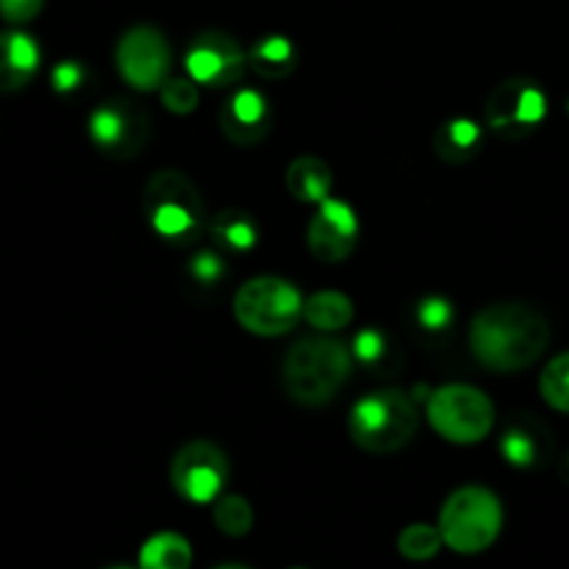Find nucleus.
Wrapping results in <instances>:
<instances>
[{"mask_svg":"<svg viewBox=\"0 0 569 569\" xmlns=\"http://www.w3.org/2000/svg\"><path fill=\"white\" fill-rule=\"evenodd\" d=\"M350 350H353V359L359 361V365L370 367V370H389V367L398 361L392 339H389L381 328H365V331L356 333Z\"/></svg>","mask_w":569,"mask_h":569,"instance_id":"23","label":"nucleus"},{"mask_svg":"<svg viewBox=\"0 0 569 569\" xmlns=\"http://www.w3.org/2000/svg\"><path fill=\"white\" fill-rule=\"evenodd\" d=\"M306 242H309L311 256L322 264H339L348 259L359 242V217L353 206L337 198L322 200L306 228Z\"/></svg>","mask_w":569,"mask_h":569,"instance_id":"13","label":"nucleus"},{"mask_svg":"<svg viewBox=\"0 0 569 569\" xmlns=\"http://www.w3.org/2000/svg\"><path fill=\"white\" fill-rule=\"evenodd\" d=\"M42 6L44 0H0V17L6 22L22 26V22H31L42 11Z\"/></svg>","mask_w":569,"mask_h":569,"instance_id":"31","label":"nucleus"},{"mask_svg":"<svg viewBox=\"0 0 569 569\" xmlns=\"http://www.w3.org/2000/svg\"><path fill=\"white\" fill-rule=\"evenodd\" d=\"M248 67L259 78L267 81H281V78L292 76L298 70V50H295L292 39L287 37H272L259 39L248 53Z\"/></svg>","mask_w":569,"mask_h":569,"instance_id":"19","label":"nucleus"},{"mask_svg":"<svg viewBox=\"0 0 569 569\" xmlns=\"http://www.w3.org/2000/svg\"><path fill=\"white\" fill-rule=\"evenodd\" d=\"M192 548L181 533H156L139 550V569H189Z\"/></svg>","mask_w":569,"mask_h":569,"instance_id":"22","label":"nucleus"},{"mask_svg":"<svg viewBox=\"0 0 569 569\" xmlns=\"http://www.w3.org/2000/svg\"><path fill=\"white\" fill-rule=\"evenodd\" d=\"M150 114L131 98H109L89 114V139L111 161L137 159L150 142Z\"/></svg>","mask_w":569,"mask_h":569,"instance_id":"9","label":"nucleus"},{"mask_svg":"<svg viewBox=\"0 0 569 569\" xmlns=\"http://www.w3.org/2000/svg\"><path fill=\"white\" fill-rule=\"evenodd\" d=\"M217 569H250L248 565H222V567H217Z\"/></svg>","mask_w":569,"mask_h":569,"instance_id":"32","label":"nucleus"},{"mask_svg":"<svg viewBox=\"0 0 569 569\" xmlns=\"http://www.w3.org/2000/svg\"><path fill=\"white\" fill-rule=\"evenodd\" d=\"M211 237L217 239L222 250L228 253H248L259 242V222L253 220L250 211L242 209H226L211 220L209 226Z\"/></svg>","mask_w":569,"mask_h":569,"instance_id":"20","label":"nucleus"},{"mask_svg":"<svg viewBox=\"0 0 569 569\" xmlns=\"http://www.w3.org/2000/svg\"><path fill=\"white\" fill-rule=\"evenodd\" d=\"M109 569H131V567H109Z\"/></svg>","mask_w":569,"mask_h":569,"instance_id":"34","label":"nucleus"},{"mask_svg":"<svg viewBox=\"0 0 569 569\" xmlns=\"http://www.w3.org/2000/svg\"><path fill=\"white\" fill-rule=\"evenodd\" d=\"M353 367V350L331 337H306L283 359V387L300 406H326L337 398Z\"/></svg>","mask_w":569,"mask_h":569,"instance_id":"2","label":"nucleus"},{"mask_svg":"<svg viewBox=\"0 0 569 569\" xmlns=\"http://www.w3.org/2000/svg\"><path fill=\"white\" fill-rule=\"evenodd\" d=\"M539 392L550 409L569 415V350L548 361L542 378H539Z\"/></svg>","mask_w":569,"mask_h":569,"instance_id":"26","label":"nucleus"},{"mask_svg":"<svg viewBox=\"0 0 569 569\" xmlns=\"http://www.w3.org/2000/svg\"><path fill=\"white\" fill-rule=\"evenodd\" d=\"M159 92H161V103H164V109L172 111V114H192L200 103L198 83H194L189 76L167 78V81L161 83Z\"/></svg>","mask_w":569,"mask_h":569,"instance_id":"27","label":"nucleus"},{"mask_svg":"<svg viewBox=\"0 0 569 569\" xmlns=\"http://www.w3.org/2000/svg\"><path fill=\"white\" fill-rule=\"evenodd\" d=\"M420 415L415 400L400 389H381L359 398L350 409L348 431L353 445L376 456H389L411 445Z\"/></svg>","mask_w":569,"mask_h":569,"instance_id":"3","label":"nucleus"},{"mask_svg":"<svg viewBox=\"0 0 569 569\" xmlns=\"http://www.w3.org/2000/svg\"><path fill=\"white\" fill-rule=\"evenodd\" d=\"M117 72L139 92H153L170 78V42L153 26H133L120 37L114 50Z\"/></svg>","mask_w":569,"mask_h":569,"instance_id":"10","label":"nucleus"},{"mask_svg":"<svg viewBox=\"0 0 569 569\" xmlns=\"http://www.w3.org/2000/svg\"><path fill=\"white\" fill-rule=\"evenodd\" d=\"M295 569H300V567H295Z\"/></svg>","mask_w":569,"mask_h":569,"instance_id":"35","label":"nucleus"},{"mask_svg":"<svg viewBox=\"0 0 569 569\" xmlns=\"http://www.w3.org/2000/svg\"><path fill=\"white\" fill-rule=\"evenodd\" d=\"M428 422L453 445H478L495 426V403L470 383H448L428 398Z\"/></svg>","mask_w":569,"mask_h":569,"instance_id":"7","label":"nucleus"},{"mask_svg":"<svg viewBox=\"0 0 569 569\" xmlns=\"http://www.w3.org/2000/svg\"><path fill=\"white\" fill-rule=\"evenodd\" d=\"M214 526L226 537H244L253 528V509L242 495H222L214 500Z\"/></svg>","mask_w":569,"mask_h":569,"instance_id":"25","label":"nucleus"},{"mask_svg":"<svg viewBox=\"0 0 569 569\" xmlns=\"http://www.w3.org/2000/svg\"><path fill=\"white\" fill-rule=\"evenodd\" d=\"M565 476H567V481H569V459H567V465H565Z\"/></svg>","mask_w":569,"mask_h":569,"instance_id":"33","label":"nucleus"},{"mask_svg":"<svg viewBox=\"0 0 569 569\" xmlns=\"http://www.w3.org/2000/svg\"><path fill=\"white\" fill-rule=\"evenodd\" d=\"M217 122L228 142L237 148H253V144L264 142L272 128L270 100L259 89H239L220 106Z\"/></svg>","mask_w":569,"mask_h":569,"instance_id":"14","label":"nucleus"},{"mask_svg":"<svg viewBox=\"0 0 569 569\" xmlns=\"http://www.w3.org/2000/svg\"><path fill=\"white\" fill-rule=\"evenodd\" d=\"M483 148V128L467 117H450L433 131V153L445 164H467Z\"/></svg>","mask_w":569,"mask_h":569,"instance_id":"17","label":"nucleus"},{"mask_svg":"<svg viewBox=\"0 0 569 569\" xmlns=\"http://www.w3.org/2000/svg\"><path fill=\"white\" fill-rule=\"evenodd\" d=\"M83 81H87V70H83L81 61H61V64H56V70L50 72V83H53V89L59 94L76 92Z\"/></svg>","mask_w":569,"mask_h":569,"instance_id":"30","label":"nucleus"},{"mask_svg":"<svg viewBox=\"0 0 569 569\" xmlns=\"http://www.w3.org/2000/svg\"><path fill=\"white\" fill-rule=\"evenodd\" d=\"M233 317L239 326L256 337H281L303 317V298L298 287L283 278H250L233 295Z\"/></svg>","mask_w":569,"mask_h":569,"instance_id":"6","label":"nucleus"},{"mask_svg":"<svg viewBox=\"0 0 569 569\" xmlns=\"http://www.w3.org/2000/svg\"><path fill=\"white\" fill-rule=\"evenodd\" d=\"M142 209L150 228L167 244H192L206 226L200 189L181 170H159L142 189Z\"/></svg>","mask_w":569,"mask_h":569,"instance_id":"4","label":"nucleus"},{"mask_svg":"<svg viewBox=\"0 0 569 569\" xmlns=\"http://www.w3.org/2000/svg\"><path fill=\"white\" fill-rule=\"evenodd\" d=\"M503 528V506L487 487H461L445 500L439 531L453 553L476 556L492 548Z\"/></svg>","mask_w":569,"mask_h":569,"instance_id":"5","label":"nucleus"},{"mask_svg":"<svg viewBox=\"0 0 569 569\" xmlns=\"http://www.w3.org/2000/svg\"><path fill=\"white\" fill-rule=\"evenodd\" d=\"M442 545L445 539L439 528L426 526V522H415V526L400 531L398 553L409 561H431L442 550Z\"/></svg>","mask_w":569,"mask_h":569,"instance_id":"24","label":"nucleus"},{"mask_svg":"<svg viewBox=\"0 0 569 569\" xmlns=\"http://www.w3.org/2000/svg\"><path fill=\"white\" fill-rule=\"evenodd\" d=\"M183 64H187V76L194 83H203L211 89L231 87L244 76L248 53L231 33L206 31L192 39Z\"/></svg>","mask_w":569,"mask_h":569,"instance_id":"12","label":"nucleus"},{"mask_svg":"<svg viewBox=\"0 0 569 569\" xmlns=\"http://www.w3.org/2000/svg\"><path fill=\"white\" fill-rule=\"evenodd\" d=\"M353 300L342 292H317L309 300H303V317L311 328L322 333L342 331L353 322Z\"/></svg>","mask_w":569,"mask_h":569,"instance_id":"21","label":"nucleus"},{"mask_svg":"<svg viewBox=\"0 0 569 569\" xmlns=\"http://www.w3.org/2000/svg\"><path fill=\"white\" fill-rule=\"evenodd\" d=\"M228 481V456L214 442H187L170 465V483L189 503H214Z\"/></svg>","mask_w":569,"mask_h":569,"instance_id":"11","label":"nucleus"},{"mask_svg":"<svg viewBox=\"0 0 569 569\" xmlns=\"http://www.w3.org/2000/svg\"><path fill=\"white\" fill-rule=\"evenodd\" d=\"M550 345V322L528 303H492L470 322V350L487 370L520 372Z\"/></svg>","mask_w":569,"mask_h":569,"instance_id":"1","label":"nucleus"},{"mask_svg":"<svg viewBox=\"0 0 569 569\" xmlns=\"http://www.w3.org/2000/svg\"><path fill=\"white\" fill-rule=\"evenodd\" d=\"M500 453L511 467L533 470L553 456V433L537 417L520 415L500 437Z\"/></svg>","mask_w":569,"mask_h":569,"instance_id":"15","label":"nucleus"},{"mask_svg":"<svg viewBox=\"0 0 569 569\" xmlns=\"http://www.w3.org/2000/svg\"><path fill=\"white\" fill-rule=\"evenodd\" d=\"M545 117H548V94L539 87V81L526 76L500 81L483 106L487 128L506 142H520L537 133Z\"/></svg>","mask_w":569,"mask_h":569,"instance_id":"8","label":"nucleus"},{"mask_svg":"<svg viewBox=\"0 0 569 569\" xmlns=\"http://www.w3.org/2000/svg\"><path fill=\"white\" fill-rule=\"evenodd\" d=\"M287 189L295 200H300V203L320 206L322 200L331 198V167L322 159H317V156H298V159L287 167Z\"/></svg>","mask_w":569,"mask_h":569,"instance_id":"18","label":"nucleus"},{"mask_svg":"<svg viewBox=\"0 0 569 569\" xmlns=\"http://www.w3.org/2000/svg\"><path fill=\"white\" fill-rule=\"evenodd\" d=\"M456 320V311L450 306L448 298H439V295H428L417 303V322L422 326V331L428 333H445Z\"/></svg>","mask_w":569,"mask_h":569,"instance_id":"28","label":"nucleus"},{"mask_svg":"<svg viewBox=\"0 0 569 569\" xmlns=\"http://www.w3.org/2000/svg\"><path fill=\"white\" fill-rule=\"evenodd\" d=\"M39 44L22 31L0 33V92H17L39 70Z\"/></svg>","mask_w":569,"mask_h":569,"instance_id":"16","label":"nucleus"},{"mask_svg":"<svg viewBox=\"0 0 569 569\" xmlns=\"http://www.w3.org/2000/svg\"><path fill=\"white\" fill-rule=\"evenodd\" d=\"M189 276L194 283L211 289L226 278V261L222 256H217L214 250H200L192 261H189Z\"/></svg>","mask_w":569,"mask_h":569,"instance_id":"29","label":"nucleus"}]
</instances>
